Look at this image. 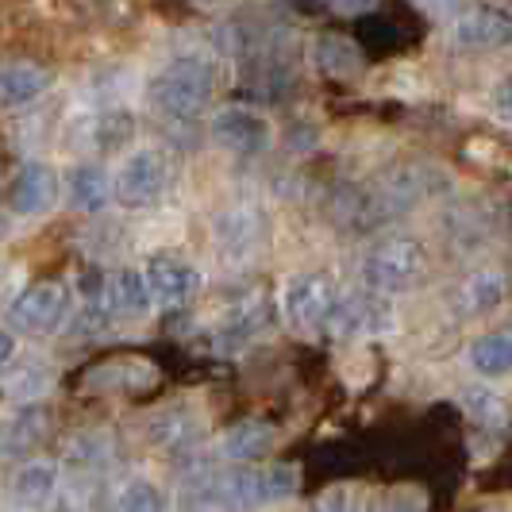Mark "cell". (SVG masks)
Instances as JSON below:
<instances>
[{"instance_id": "f1b7e54d", "label": "cell", "mask_w": 512, "mask_h": 512, "mask_svg": "<svg viewBox=\"0 0 512 512\" xmlns=\"http://www.w3.org/2000/svg\"><path fill=\"white\" fill-rule=\"evenodd\" d=\"M12 351H16V343H12V335H8V332H0V362H8V359H12Z\"/></svg>"}, {"instance_id": "8992f818", "label": "cell", "mask_w": 512, "mask_h": 512, "mask_svg": "<svg viewBox=\"0 0 512 512\" xmlns=\"http://www.w3.org/2000/svg\"><path fill=\"white\" fill-rule=\"evenodd\" d=\"M208 135L224 147V151L239 154V158H255V154H266L274 131H270V120L247 108V104H228L220 108L212 120H208Z\"/></svg>"}, {"instance_id": "484cf974", "label": "cell", "mask_w": 512, "mask_h": 512, "mask_svg": "<svg viewBox=\"0 0 512 512\" xmlns=\"http://www.w3.org/2000/svg\"><path fill=\"white\" fill-rule=\"evenodd\" d=\"M316 512H362V489L332 486L316 497Z\"/></svg>"}, {"instance_id": "9c48e42d", "label": "cell", "mask_w": 512, "mask_h": 512, "mask_svg": "<svg viewBox=\"0 0 512 512\" xmlns=\"http://www.w3.org/2000/svg\"><path fill=\"white\" fill-rule=\"evenodd\" d=\"M512 39V16L505 8H466L459 20L451 24V43L466 47V51H489V47H501Z\"/></svg>"}, {"instance_id": "4fadbf2b", "label": "cell", "mask_w": 512, "mask_h": 512, "mask_svg": "<svg viewBox=\"0 0 512 512\" xmlns=\"http://www.w3.org/2000/svg\"><path fill=\"white\" fill-rule=\"evenodd\" d=\"M270 447H274V428H270L266 420H255V416L231 424L228 432L220 436V455H224L228 462L262 459Z\"/></svg>"}, {"instance_id": "d6986e66", "label": "cell", "mask_w": 512, "mask_h": 512, "mask_svg": "<svg viewBox=\"0 0 512 512\" xmlns=\"http://www.w3.org/2000/svg\"><path fill=\"white\" fill-rule=\"evenodd\" d=\"M108 305L116 308V312H128V316H147L154 297L151 289H147L143 270H116L108 278Z\"/></svg>"}, {"instance_id": "6da1fadb", "label": "cell", "mask_w": 512, "mask_h": 512, "mask_svg": "<svg viewBox=\"0 0 512 512\" xmlns=\"http://www.w3.org/2000/svg\"><path fill=\"white\" fill-rule=\"evenodd\" d=\"M293 493H297L293 466H266V470L235 466V470H224L201 486V505L216 512H251L262 505H274V501H285Z\"/></svg>"}, {"instance_id": "ffe728a7", "label": "cell", "mask_w": 512, "mask_h": 512, "mask_svg": "<svg viewBox=\"0 0 512 512\" xmlns=\"http://www.w3.org/2000/svg\"><path fill=\"white\" fill-rule=\"evenodd\" d=\"M108 197H112V178L101 166L89 162V166H77L70 174V205L77 212H101L108 205Z\"/></svg>"}, {"instance_id": "5b68a950", "label": "cell", "mask_w": 512, "mask_h": 512, "mask_svg": "<svg viewBox=\"0 0 512 512\" xmlns=\"http://www.w3.org/2000/svg\"><path fill=\"white\" fill-rule=\"evenodd\" d=\"M170 185V162L166 154L154 147H139L124 158V166L112 178V197L124 208H147L154 205Z\"/></svg>"}, {"instance_id": "277c9868", "label": "cell", "mask_w": 512, "mask_h": 512, "mask_svg": "<svg viewBox=\"0 0 512 512\" xmlns=\"http://www.w3.org/2000/svg\"><path fill=\"white\" fill-rule=\"evenodd\" d=\"M339 289L328 282V274H293L282 289V308L289 324L305 335L328 332L339 316Z\"/></svg>"}, {"instance_id": "52a82bcc", "label": "cell", "mask_w": 512, "mask_h": 512, "mask_svg": "<svg viewBox=\"0 0 512 512\" xmlns=\"http://www.w3.org/2000/svg\"><path fill=\"white\" fill-rule=\"evenodd\" d=\"M66 312H70V293H66V285L39 282L16 297L8 320H12L16 332H24V335H51L62 328Z\"/></svg>"}, {"instance_id": "e0dca14e", "label": "cell", "mask_w": 512, "mask_h": 512, "mask_svg": "<svg viewBox=\"0 0 512 512\" xmlns=\"http://www.w3.org/2000/svg\"><path fill=\"white\" fill-rule=\"evenodd\" d=\"M505 297H509V278L501 270H478L474 278H466V285H462L459 308L466 316H478V312L501 308Z\"/></svg>"}, {"instance_id": "30bf717a", "label": "cell", "mask_w": 512, "mask_h": 512, "mask_svg": "<svg viewBox=\"0 0 512 512\" xmlns=\"http://www.w3.org/2000/svg\"><path fill=\"white\" fill-rule=\"evenodd\" d=\"M143 278H147V289H151L154 305H166V308H178L185 305L193 293H197V270L189 262H181L174 255H154L147 258L143 266Z\"/></svg>"}, {"instance_id": "ac0fdd59", "label": "cell", "mask_w": 512, "mask_h": 512, "mask_svg": "<svg viewBox=\"0 0 512 512\" xmlns=\"http://www.w3.org/2000/svg\"><path fill=\"white\" fill-rule=\"evenodd\" d=\"M312 62H316L320 74L351 77L362 70V51L351 39H343V35H320V39L312 43Z\"/></svg>"}, {"instance_id": "ba28073f", "label": "cell", "mask_w": 512, "mask_h": 512, "mask_svg": "<svg viewBox=\"0 0 512 512\" xmlns=\"http://www.w3.org/2000/svg\"><path fill=\"white\" fill-rule=\"evenodd\" d=\"M270 297L262 289H251L247 297H239L235 305L224 312V320L216 324V351H239L243 343H251L266 324H270Z\"/></svg>"}, {"instance_id": "3957f363", "label": "cell", "mask_w": 512, "mask_h": 512, "mask_svg": "<svg viewBox=\"0 0 512 512\" xmlns=\"http://www.w3.org/2000/svg\"><path fill=\"white\" fill-rule=\"evenodd\" d=\"M424 274H428V258L420 251V243L409 239V235H393V239L378 243L370 255L362 258L366 285L385 293V297L416 289V285L424 282Z\"/></svg>"}, {"instance_id": "cb8c5ba5", "label": "cell", "mask_w": 512, "mask_h": 512, "mask_svg": "<svg viewBox=\"0 0 512 512\" xmlns=\"http://www.w3.org/2000/svg\"><path fill=\"white\" fill-rule=\"evenodd\" d=\"M116 512H166L162 489L147 478H131L128 486L116 493Z\"/></svg>"}, {"instance_id": "5bb4252c", "label": "cell", "mask_w": 512, "mask_h": 512, "mask_svg": "<svg viewBox=\"0 0 512 512\" xmlns=\"http://www.w3.org/2000/svg\"><path fill=\"white\" fill-rule=\"evenodd\" d=\"M12 501L20 509H43L51 505L54 489H58V470L51 462H24L16 474H12Z\"/></svg>"}, {"instance_id": "d4e9b609", "label": "cell", "mask_w": 512, "mask_h": 512, "mask_svg": "<svg viewBox=\"0 0 512 512\" xmlns=\"http://www.w3.org/2000/svg\"><path fill=\"white\" fill-rule=\"evenodd\" d=\"M93 131H97V147L101 151H120L135 135V116L131 112H108V116H101V124Z\"/></svg>"}, {"instance_id": "7402d4cb", "label": "cell", "mask_w": 512, "mask_h": 512, "mask_svg": "<svg viewBox=\"0 0 512 512\" xmlns=\"http://www.w3.org/2000/svg\"><path fill=\"white\" fill-rule=\"evenodd\" d=\"M470 366L482 378H497L512 370V332H489L482 339H474L470 347Z\"/></svg>"}, {"instance_id": "9a60e30c", "label": "cell", "mask_w": 512, "mask_h": 512, "mask_svg": "<svg viewBox=\"0 0 512 512\" xmlns=\"http://www.w3.org/2000/svg\"><path fill=\"white\" fill-rule=\"evenodd\" d=\"M262 239V216L255 208H228L216 216V243L228 255H243L255 251V243Z\"/></svg>"}, {"instance_id": "83f0119b", "label": "cell", "mask_w": 512, "mask_h": 512, "mask_svg": "<svg viewBox=\"0 0 512 512\" xmlns=\"http://www.w3.org/2000/svg\"><path fill=\"white\" fill-rule=\"evenodd\" d=\"M424 509V497L416 493H393V505L385 501V512H420Z\"/></svg>"}, {"instance_id": "7a4b0ae2", "label": "cell", "mask_w": 512, "mask_h": 512, "mask_svg": "<svg viewBox=\"0 0 512 512\" xmlns=\"http://www.w3.org/2000/svg\"><path fill=\"white\" fill-rule=\"evenodd\" d=\"M212 89H216V70L201 54H178L147 85L151 101L174 120H197L212 101Z\"/></svg>"}, {"instance_id": "4316f807", "label": "cell", "mask_w": 512, "mask_h": 512, "mask_svg": "<svg viewBox=\"0 0 512 512\" xmlns=\"http://www.w3.org/2000/svg\"><path fill=\"white\" fill-rule=\"evenodd\" d=\"M466 405L478 412V416H501L497 393H466Z\"/></svg>"}, {"instance_id": "2e32d148", "label": "cell", "mask_w": 512, "mask_h": 512, "mask_svg": "<svg viewBox=\"0 0 512 512\" xmlns=\"http://www.w3.org/2000/svg\"><path fill=\"white\" fill-rule=\"evenodd\" d=\"M51 89V74L35 62H16L0 70V101L4 104H31Z\"/></svg>"}, {"instance_id": "8fae6325", "label": "cell", "mask_w": 512, "mask_h": 512, "mask_svg": "<svg viewBox=\"0 0 512 512\" xmlns=\"http://www.w3.org/2000/svg\"><path fill=\"white\" fill-rule=\"evenodd\" d=\"M58 197V174L47 162H27L24 170L12 181V208L20 216H39L47 212Z\"/></svg>"}, {"instance_id": "f546056e", "label": "cell", "mask_w": 512, "mask_h": 512, "mask_svg": "<svg viewBox=\"0 0 512 512\" xmlns=\"http://www.w3.org/2000/svg\"><path fill=\"white\" fill-rule=\"evenodd\" d=\"M0 231H4V224H0Z\"/></svg>"}, {"instance_id": "603a6c76", "label": "cell", "mask_w": 512, "mask_h": 512, "mask_svg": "<svg viewBox=\"0 0 512 512\" xmlns=\"http://www.w3.org/2000/svg\"><path fill=\"white\" fill-rule=\"evenodd\" d=\"M51 385H54V374L47 366H27L16 378L4 382V393L16 397V401H27V405H39V401L51 393Z\"/></svg>"}, {"instance_id": "7c38bea8", "label": "cell", "mask_w": 512, "mask_h": 512, "mask_svg": "<svg viewBox=\"0 0 512 512\" xmlns=\"http://www.w3.org/2000/svg\"><path fill=\"white\" fill-rule=\"evenodd\" d=\"M47 428H51V409H43V405H24L16 416H8V420L0 424V455H4V459H16V455L31 451L39 439L47 436Z\"/></svg>"}, {"instance_id": "44dd1931", "label": "cell", "mask_w": 512, "mask_h": 512, "mask_svg": "<svg viewBox=\"0 0 512 512\" xmlns=\"http://www.w3.org/2000/svg\"><path fill=\"white\" fill-rule=\"evenodd\" d=\"M201 436V420L189 409H166L147 420V439L162 443V447H181V443H193Z\"/></svg>"}]
</instances>
